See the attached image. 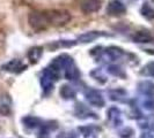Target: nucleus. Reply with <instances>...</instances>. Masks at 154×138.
Segmentation results:
<instances>
[{
	"label": "nucleus",
	"mask_w": 154,
	"mask_h": 138,
	"mask_svg": "<svg viewBox=\"0 0 154 138\" xmlns=\"http://www.w3.org/2000/svg\"><path fill=\"white\" fill-rule=\"evenodd\" d=\"M86 98L92 105L96 106V107H102L104 105V99H103L102 94L95 90H91L89 92H87Z\"/></svg>",
	"instance_id": "6"
},
{
	"label": "nucleus",
	"mask_w": 154,
	"mask_h": 138,
	"mask_svg": "<svg viewBox=\"0 0 154 138\" xmlns=\"http://www.w3.org/2000/svg\"><path fill=\"white\" fill-rule=\"evenodd\" d=\"M108 70L110 74H112V75H115V76H121V77L125 76L123 69H121L119 67H117V66H111V67H109Z\"/></svg>",
	"instance_id": "15"
},
{
	"label": "nucleus",
	"mask_w": 154,
	"mask_h": 138,
	"mask_svg": "<svg viewBox=\"0 0 154 138\" xmlns=\"http://www.w3.org/2000/svg\"><path fill=\"white\" fill-rule=\"evenodd\" d=\"M60 96L65 99H72L75 97V91L69 85H63L60 89Z\"/></svg>",
	"instance_id": "12"
},
{
	"label": "nucleus",
	"mask_w": 154,
	"mask_h": 138,
	"mask_svg": "<svg viewBox=\"0 0 154 138\" xmlns=\"http://www.w3.org/2000/svg\"><path fill=\"white\" fill-rule=\"evenodd\" d=\"M106 54L108 55L111 60H117L119 59L122 55L124 54V51L119 47H116V46H110L106 50Z\"/></svg>",
	"instance_id": "11"
},
{
	"label": "nucleus",
	"mask_w": 154,
	"mask_h": 138,
	"mask_svg": "<svg viewBox=\"0 0 154 138\" xmlns=\"http://www.w3.org/2000/svg\"><path fill=\"white\" fill-rule=\"evenodd\" d=\"M132 40L134 43H151L153 40L152 35L148 31H137L133 36H132Z\"/></svg>",
	"instance_id": "7"
},
{
	"label": "nucleus",
	"mask_w": 154,
	"mask_h": 138,
	"mask_svg": "<svg viewBox=\"0 0 154 138\" xmlns=\"http://www.w3.org/2000/svg\"><path fill=\"white\" fill-rule=\"evenodd\" d=\"M37 121H38V119H36V117H26V119H23V123L27 127H30V128L37 127Z\"/></svg>",
	"instance_id": "16"
},
{
	"label": "nucleus",
	"mask_w": 154,
	"mask_h": 138,
	"mask_svg": "<svg viewBox=\"0 0 154 138\" xmlns=\"http://www.w3.org/2000/svg\"><path fill=\"white\" fill-rule=\"evenodd\" d=\"M141 14L144 17H146L147 20H153L154 19V8L151 7L148 4H144V6L141 8Z\"/></svg>",
	"instance_id": "13"
},
{
	"label": "nucleus",
	"mask_w": 154,
	"mask_h": 138,
	"mask_svg": "<svg viewBox=\"0 0 154 138\" xmlns=\"http://www.w3.org/2000/svg\"><path fill=\"white\" fill-rule=\"evenodd\" d=\"M45 15L50 27L65 25L71 21V15L66 10H49L45 12Z\"/></svg>",
	"instance_id": "1"
},
{
	"label": "nucleus",
	"mask_w": 154,
	"mask_h": 138,
	"mask_svg": "<svg viewBox=\"0 0 154 138\" xmlns=\"http://www.w3.org/2000/svg\"><path fill=\"white\" fill-rule=\"evenodd\" d=\"M107 13L110 16H121L126 13V7L119 0H111L107 7Z\"/></svg>",
	"instance_id": "3"
},
{
	"label": "nucleus",
	"mask_w": 154,
	"mask_h": 138,
	"mask_svg": "<svg viewBox=\"0 0 154 138\" xmlns=\"http://www.w3.org/2000/svg\"><path fill=\"white\" fill-rule=\"evenodd\" d=\"M72 134L73 132H64L60 136H58V138H75V137H72Z\"/></svg>",
	"instance_id": "17"
},
{
	"label": "nucleus",
	"mask_w": 154,
	"mask_h": 138,
	"mask_svg": "<svg viewBox=\"0 0 154 138\" xmlns=\"http://www.w3.org/2000/svg\"><path fill=\"white\" fill-rule=\"evenodd\" d=\"M100 8L101 0H80V9L86 14L95 13Z\"/></svg>",
	"instance_id": "4"
},
{
	"label": "nucleus",
	"mask_w": 154,
	"mask_h": 138,
	"mask_svg": "<svg viewBox=\"0 0 154 138\" xmlns=\"http://www.w3.org/2000/svg\"><path fill=\"white\" fill-rule=\"evenodd\" d=\"M11 112V99L7 94H0V113L4 115H8Z\"/></svg>",
	"instance_id": "10"
},
{
	"label": "nucleus",
	"mask_w": 154,
	"mask_h": 138,
	"mask_svg": "<svg viewBox=\"0 0 154 138\" xmlns=\"http://www.w3.org/2000/svg\"><path fill=\"white\" fill-rule=\"evenodd\" d=\"M101 36H104V33H102L100 31H89V32H85L81 36H79L78 40L80 43H91V42L97 39Z\"/></svg>",
	"instance_id": "9"
},
{
	"label": "nucleus",
	"mask_w": 154,
	"mask_h": 138,
	"mask_svg": "<svg viewBox=\"0 0 154 138\" xmlns=\"http://www.w3.org/2000/svg\"><path fill=\"white\" fill-rule=\"evenodd\" d=\"M42 54H43V47L41 46L31 47L28 51V59L31 63H37L42 58Z\"/></svg>",
	"instance_id": "8"
},
{
	"label": "nucleus",
	"mask_w": 154,
	"mask_h": 138,
	"mask_svg": "<svg viewBox=\"0 0 154 138\" xmlns=\"http://www.w3.org/2000/svg\"><path fill=\"white\" fill-rule=\"evenodd\" d=\"M141 74L145 75V76L154 77V61L147 63L146 66L143 68V70H141Z\"/></svg>",
	"instance_id": "14"
},
{
	"label": "nucleus",
	"mask_w": 154,
	"mask_h": 138,
	"mask_svg": "<svg viewBox=\"0 0 154 138\" xmlns=\"http://www.w3.org/2000/svg\"><path fill=\"white\" fill-rule=\"evenodd\" d=\"M28 22L30 24V27L36 31L45 30L46 28H49V22L46 19L45 12H32L29 14L28 17Z\"/></svg>",
	"instance_id": "2"
},
{
	"label": "nucleus",
	"mask_w": 154,
	"mask_h": 138,
	"mask_svg": "<svg viewBox=\"0 0 154 138\" xmlns=\"http://www.w3.org/2000/svg\"><path fill=\"white\" fill-rule=\"evenodd\" d=\"M26 68H27V66L23 65L22 61L19 60V59H13V60H11L6 65L2 66L4 70H6L8 73H13V74H19L23 70H26Z\"/></svg>",
	"instance_id": "5"
}]
</instances>
